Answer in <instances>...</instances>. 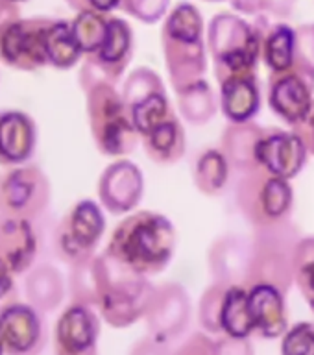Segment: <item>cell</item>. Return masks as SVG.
<instances>
[{"label":"cell","instance_id":"1","mask_svg":"<svg viewBox=\"0 0 314 355\" xmlns=\"http://www.w3.org/2000/svg\"><path fill=\"white\" fill-rule=\"evenodd\" d=\"M177 246L176 226L168 216L150 209L133 211L111 233L105 252L146 277L171 265Z\"/></svg>","mask_w":314,"mask_h":355},{"label":"cell","instance_id":"2","mask_svg":"<svg viewBox=\"0 0 314 355\" xmlns=\"http://www.w3.org/2000/svg\"><path fill=\"white\" fill-rule=\"evenodd\" d=\"M263 17L254 22L232 11H220L207 26V50L213 60L216 82L238 76H257L265 28Z\"/></svg>","mask_w":314,"mask_h":355},{"label":"cell","instance_id":"3","mask_svg":"<svg viewBox=\"0 0 314 355\" xmlns=\"http://www.w3.org/2000/svg\"><path fill=\"white\" fill-rule=\"evenodd\" d=\"M200 10L180 2L168 11L161 28V50L174 91L204 80L207 72V37Z\"/></svg>","mask_w":314,"mask_h":355},{"label":"cell","instance_id":"4","mask_svg":"<svg viewBox=\"0 0 314 355\" xmlns=\"http://www.w3.org/2000/svg\"><path fill=\"white\" fill-rule=\"evenodd\" d=\"M94 272L100 316L115 329H126L143 320L155 291L148 277L122 265L105 250L94 255Z\"/></svg>","mask_w":314,"mask_h":355},{"label":"cell","instance_id":"5","mask_svg":"<svg viewBox=\"0 0 314 355\" xmlns=\"http://www.w3.org/2000/svg\"><path fill=\"white\" fill-rule=\"evenodd\" d=\"M80 87L85 93L89 130L96 148L110 157L132 154L141 137L116 85L105 80H91L80 83Z\"/></svg>","mask_w":314,"mask_h":355},{"label":"cell","instance_id":"6","mask_svg":"<svg viewBox=\"0 0 314 355\" xmlns=\"http://www.w3.org/2000/svg\"><path fill=\"white\" fill-rule=\"evenodd\" d=\"M302 237L290 220L254 230L246 287L272 285L288 294L294 283V254Z\"/></svg>","mask_w":314,"mask_h":355},{"label":"cell","instance_id":"7","mask_svg":"<svg viewBox=\"0 0 314 355\" xmlns=\"http://www.w3.org/2000/svg\"><path fill=\"white\" fill-rule=\"evenodd\" d=\"M235 204L252 230L276 226L290 220L294 189L288 180L255 166L238 174L235 183Z\"/></svg>","mask_w":314,"mask_h":355},{"label":"cell","instance_id":"8","mask_svg":"<svg viewBox=\"0 0 314 355\" xmlns=\"http://www.w3.org/2000/svg\"><path fill=\"white\" fill-rule=\"evenodd\" d=\"M105 232V218L96 202L80 200L63 216L54 233V250L65 265L78 266L94 257Z\"/></svg>","mask_w":314,"mask_h":355},{"label":"cell","instance_id":"9","mask_svg":"<svg viewBox=\"0 0 314 355\" xmlns=\"http://www.w3.org/2000/svg\"><path fill=\"white\" fill-rule=\"evenodd\" d=\"M50 182L37 165L0 172V218L33 222L49 209Z\"/></svg>","mask_w":314,"mask_h":355},{"label":"cell","instance_id":"10","mask_svg":"<svg viewBox=\"0 0 314 355\" xmlns=\"http://www.w3.org/2000/svg\"><path fill=\"white\" fill-rule=\"evenodd\" d=\"M54 19H17L0 28V61L17 71H39L49 65L46 33Z\"/></svg>","mask_w":314,"mask_h":355},{"label":"cell","instance_id":"11","mask_svg":"<svg viewBox=\"0 0 314 355\" xmlns=\"http://www.w3.org/2000/svg\"><path fill=\"white\" fill-rule=\"evenodd\" d=\"M193 318V304L182 283L166 282L157 285L144 315L146 335L157 343H176L185 335Z\"/></svg>","mask_w":314,"mask_h":355},{"label":"cell","instance_id":"12","mask_svg":"<svg viewBox=\"0 0 314 355\" xmlns=\"http://www.w3.org/2000/svg\"><path fill=\"white\" fill-rule=\"evenodd\" d=\"M133 50H135V37L132 26L121 17L111 15L105 41L94 54L85 55L78 82L105 80L116 85L132 61Z\"/></svg>","mask_w":314,"mask_h":355},{"label":"cell","instance_id":"13","mask_svg":"<svg viewBox=\"0 0 314 355\" xmlns=\"http://www.w3.org/2000/svg\"><path fill=\"white\" fill-rule=\"evenodd\" d=\"M0 338L6 355H41L49 343L43 311L15 302L0 313Z\"/></svg>","mask_w":314,"mask_h":355},{"label":"cell","instance_id":"14","mask_svg":"<svg viewBox=\"0 0 314 355\" xmlns=\"http://www.w3.org/2000/svg\"><path fill=\"white\" fill-rule=\"evenodd\" d=\"M266 98L277 119L290 128L298 126L314 104V80L296 67L285 72H272Z\"/></svg>","mask_w":314,"mask_h":355},{"label":"cell","instance_id":"15","mask_svg":"<svg viewBox=\"0 0 314 355\" xmlns=\"http://www.w3.org/2000/svg\"><path fill=\"white\" fill-rule=\"evenodd\" d=\"M100 316L94 307L71 302L54 326V355H100Z\"/></svg>","mask_w":314,"mask_h":355},{"label":"cell","instance_id":"16","mask_svg":"<svg viewBox=\"0 0 314 355\" xmlns=\"http://www.w3.org/2000/svg\"><path fill=\"white\" fill-rule=\"evenodd\" d=\"M144 194V176L133 161L116 159L98 178V198L111 215H126L139 207Z\"/></svg>","mask_w":314,"mask_h":355},{"label":"cell","instance_id":"17","mask_svg":"<svg viewBox=\"0 0 314 355\" xmlns=\"http://www.w3.org/2000/svg\"><path fill=\"white\" fill-rule=\"evenodd\" d=\"M309 152L293 130L266 128L257 148V163L274 176L293 182L305 168Z\"/></svg>","mask_w":314,"mask_h":355},{"label":"cell","instance_id":"18","mask_svg":"<svg viewBox=\"0 0 314 355\" xmlns=\"http://www.w3.org/2000/svg\"><path fill=\"white\" fill-rule=\"evenodd\" d=\"M252 243L241 235H222L211 243L207 250V268L213 283L226 287L244 285L248 279Z\"/></svg>","mask_w":314,"mask_h":355},{"label":"cell","instance_id":"19","mask_svg":"<svg viewBox=\"0 0 314 355\" xmlns=\"http://www.w3.org/2000/svg\"><path fill=\"white\" fill-rule=\"evenodd\" d=\"M37 257V237L32 222L0 218V270L19 276L32 268Z\"/></svg>","mask_w":314,"mask_h":355},{"label":"cell","instance_id":"20","mask_svg":"<svg viewBox=\"0 0 314 355\" xmlns=\"http://www.w3.org/2000/svg\"><path fill=\"white\" fill-rule=\"evenodd\" d=\"M248 300L255 335L274 340L281 338L288 329L287 294L272 285L248 287Z\"/></svg>","mask_w":314,"mask_h":355},{"label":"cell","instance_id":"21","mask_svg":"<svg viewBox=\"0 0 314 355\" xmlns=\"http://www.w3.org/2000/svg\"><path fill=\"white\" fill-rule=\"evenodd\" d=\"M37 141V128L32 116L21 111L0 113V163L21 165L30 159Z\"/></svg>","mask_w":314,"mask_h":355},{"label":"cell","instance_id":"22","mask_svg":"<svg viewBox=\"0 0 314 355\" xmlns=\"http://www.w3.org/2000/svg\"><path fill=\"white\" fill-rule=\"evenodd\" d=\"M220 85V110L232 124L254 122L261 110V87L257 76L224 80Z\"/></svg>","mask_w":314,"mask_h":355},{"label":"cell","instance_id":"23","mask_svg":"<svg viewBox=\"0 0 314 355\" xmlns=\"http://www.w3.org/2000/svg\"><path fill=\"white\" fill-rule=\"evenodd\" d=\"M266 128L255 124V122H244V124H232L227 122L220 137V150L229 161V165L237 174L252 171L257 163V148Z\"/></svg>","mask_w":314,"mask_h":355},{"label":"cell","instance_id":"24","mask_svg":"<svg viewBox=\"0 0 314 355\" xmlns=\"http://www.w3.org/2000/svg\"><path fill=\"white\" fill-rule=\"evenodd\" d=\"M144 154L159 166H172L187 152V133L177 113L141 137Z\"/></svg>","mask_w":314,"mask_h":355},{"label":"cell","instance_id":"25","mask_svg":"<svg viewBox=\"0 0 314 355\" xmlns=\"http://www.w3.org/2000/svg\"><path fill=\"white\" fill-rule=\"evenodd\" d=\"M176 100L180 116L193 126H204L213 121L220 105V100L216 98L215 91L205 78L177 89Z\"/></svg>","mask_w":314,"mask_h":355},{"label":"cell","instance_id":"26","mask_svg":"<svg viewBox=\"0 0 314 355\" xmlns=\"http://www.w3.org/2000/svg\"><path fill=\"white\" fill-rule=\"evenodd\" d=\"M24 291L33 307L50 313L65 298V279L55 266L39 265L28 274Z\"/></svg>","mask_w":314,"mask_h":355},{"label":"cell","instance_id":"27","mask_svg":"<svg viewBox=\"0 0 314 355\" xmlns=\"http://www.w3.org/2000/svg\"><path fill=\"white\" fill-rule=\"evenodd\" d=\"M232 165L220 148L200 150L193 163V182L204 196H218L227 187Z\"/></svg>","mask_w":314,"mask_h":355},{"label":"cell","instance_id":"28","mask_svg":"<svg viewBox=\"0 0 314 355\" xmlns=\"http://www.w3.org/2000/svg\"><path fill=\"white\" fill-rule=\"evenodd\" d=\"M296 54V28L287 22H270L265 28L261 60L272 72H285L294 67Z\"/></svg>","mask_w":314,"mask_h":355},{"label":"cell","instance_id":"29","mask_svg":"<svg viewBox=\"0 0 314 355\" xmlns=\"http://www.w3.org/2000/svg\"><path fill=\"white\" fill-rule=\"evenodd\" d=\"M222 335L233 338H250L255 335L254 318L250 311L248 287L232 285L227 287L220 316Z\"/></svg>","mask_w":314,"mask_h":355},{"label":"cell","instance_id":"30","mask_svg":"<svg viewBox=\"0 0 314 355\" xmlns=\"http://www.w3.org/2000/svg\"><path fill=\"white\" fill-rule=\"evenodd\" d=\"M82 49L78 44L69 21L54 19L46 33V60L55 69H71L82 60Z\"/></svg>","mask_w":314,"mask_h":355},{"label":"cell","instance_id":"31","mask_svg":"<svg viewBox=\"0 0 314 355\" xmlns=\"http://www.w3.org/2000/svg\"><path fill=\"white\" fill-rule=\"evenodd\" d=\"M110 17L111 15L98 13V11H82L72 19V33L83 55L94 54L102 46L110 30Z\"/></svg>","mask_w":314,"mask_h":355},{"label":"cell","instance_id":"32","mask_svg":"<svg viewBox=\"0 0 314 355\" xmlns=\"http://www.w3.org/2000/svg\"><path fill=\"white\" fill-rule=\"evenodd\" d=\"M165 91V83L163 78L150 67H137L126 76L122 83V98L126 102L128 107L143 102V100L154 96V94Z\"/></svg>","mask_w":314,"mask_h":355},{"label":"cell","instance_id":"33","mask_svg":"<svg viewBox=\"0 0 314 355\" xmlns=\"http://www.w3.org/2000/svg\"><path fill=\"white\" fill-rule=\"evenodd\" d=\"M294 283L314 313V235H304L296 246Z\"/></svg>","mask_w":314,"mask_h":355},{"label":"cell","instance_id":"34","mask_svg":"<svg viewBox=\"0 0 314 355\" xmlns=\"http://www.w3.org/2000/svg\"><path fill=\"white\" fill-rule=\"evenodd\" d=\"M227 287L220 283H211L205 288L198 304V322L202 329L209 335H222L220 316Z\"/></svg>","mask_w":314,"mask_h":355},{"label":"cell","instance_id":"35","mask_svg":"<svg viewBox=\"0 0 314 355\" xmlns=\"http://www.w3.org/2000/svg\"><path fill=\"white\" fill-rule=\"evenodd\" d=\"M232 8L241 15L263 17V19H276L285 21L293 15L296 0H229Z\"/></svg>","mask_w":314,"mask_h":355},{"label":"cell","instance_id":"36","mask_svg":"<svg viewBox=\"0 0 314 355\" xmlns=\"http://www.w3.org/2000/svg\"><path fill=\"white\" fill-rule=\"evenodd\" d=\"M281 355H314V322L304 320L288 326L279 344Z\"/></svg>","mask_w":314,"mask_h":355},{"label":"cell","instance_id":"37","mask_svg":"<svg viewBox=\"0 0 314 355\" xmlns=\"http://www.w3.org/2000/svg\"><path fill=\"white\" fill-rule=\"evenodd\" d=\"M171 0H122L121 10L144 24H155L168 15Z\"/></svg>","mask_w":314,"mask_h":355},{"label":"cell","instance_id":"38","mask_svg":"<svg viewBox=\"0 0 314 355\" xmlns=\"http://www.w3.org/2000/svg\"><path fill=\"white\" fill-rule=\"evenodd\" d=\"M294 67L314 80V22L296 28Z\"/></svg>","mask_w":314,"mask_h":355},{"label":"cell","instance_id":"39","mask_svg":"<svg viewBox=\"0 0 314 355\" xmlns=\"http://www.w3.org/2000/svg\"><path fill=\"white\" fill-rule=\"evenodd\" d=\"M172 355H215V340L209 333L196 331L183 338Z\"/></svg>","mask_w":314,"mask_h":355},{"label":"cell","instance_id":"40","mask_svg":"<svg viewBox=\"0 0 314 355\" xmlns=\"http://www.w3.org/2000/svg\"><path fill=\"white\" fill-rule=\"evenodd\" d=\"M215 355H255L250 338H233L220 335L215 340Z\"/></svg>","mask_w":314,"mask_h":355},{"label":"cell","instance_id":"41","mask_svg":"<svg viewBox=\"0 0 314 355\" xmlns=\"http://www.w3.org/2000/svg\"><path fill=\"white\" fill-rule=\"evenodd\" d=\"M65 2L69 4V8H72L78 13H82V11H98V13L110 15L111 11L121 8L122 0H65Z\"/></svg>","mask_w":314,"mask_h":355},{"label":"cell","instance_id":"42","mask_svg":"<svg viewBox=\"0 0 314 355\" xmlns=\"http://www.w3.org/2000/svg\"><path fill=\"white\" fill-rule=\"evenodd\" d=\"M128 355H172V349L168 344L157 343V340L146 335V337L139 338L137 343L133 344Z\"/></svg>","mask_w":314,"mask_h":355},{"label":"cell","instance_id":"43","mask_svg":"<svg viewBox=\"0 0 314 355\" xmlns=\"http://www.w3.org/2000/svg\"><path fill=\"white\" fill-rule=\"evenodd\" d=\"M293 132L298 133V137L304 141L309 155H314V104L304 121L299 122L298 126L293 128Z\"/></svg>","mask_w":314,"mask_h":355},{"label":"cell","instance_id":"44","mask_svg":"<svg viewBox=\"0 0 314 355\" xmlns=\"http://www.w3.org/2000/svg\"><path fill=\"white\" fill-rule=\"evenodd\" d=\"M21 19V10L13 0H0V28L6 26L8 22Z\"/></svg>","mask_w":314,"mask_h":355},{"label":"cell","instance_id":"45","mask_svg":"<svg viewBox=\"0 0 314 355\" xmlns=\"http://www.w3.org/2000/svg\"><path fill=\"white\" fill-rule=\"evenodd\" d=\"M0 355H6V349H4V344H2V338H0Z\"/></svg>","mask_w":314,"mask_h":355},{"label":"cell","instance_id":"46","mask_svg":"<svg viewBox=\"0 0 314 355\" xmlns=\"http://www.w3.org/2000/svg\"><path fill=\"white\" fill-rule=\"evenodd\" d=\"M204 2H224V0H204Z\"/></svg>","mask_w":314,"mask_h":355},{"label":"cell","instance_id":"47","mask_svg":"<svg viewBox=\"0 0 314 355\" xmlns=\"http://www.w3.org/2000/svg\"><path fill=\"white\" fill-rule=\"evenodd\" d=\"M13 2H26V0H13Z\"/></svg>","mask_w":314,"mask_h":355}]
</instances>
